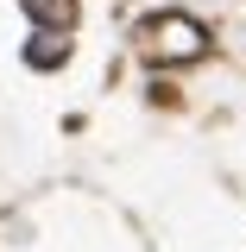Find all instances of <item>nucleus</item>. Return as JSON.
Instances as JSON below:
<instances>
[{
	"label": "nucleus",
	"instance_id": "nucleus-1",
	"mask_svg": "<svg viewBox=\"0 0 246 252\" xmlns=\"http://www.w3.org/2000/svg\"><path fill=\"white\" fill-rule=\"evenodd\" d=\"M145 38H152V57H196L202 51V26L196 19H152Z\"/></svg>",
	"mask_w": 246,
	"mask_h": 252
},
{
	"label": "nucleus",
	"instance_id": "nucleus-2",
	"mask_svg": "<svg viewBox=\"0 0 246 252\" xmlns=\"http://www.w3.org/2000/svg\"><path fill=\"white\" fill-rule=\"evenodd\" d=\"M32 19H51V26H70L76 19V0H26Z\"/></svg>",
	"mask_w": 246,
	"mask_h": 252
}]
</instances>
